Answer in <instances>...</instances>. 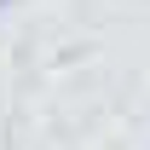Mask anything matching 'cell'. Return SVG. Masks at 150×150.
<instances>
[{
	"mask_svg": "<svg viewBox=\"0 0 150 150\" xmlns=\"http://www.w3.org/2000/svg\"><path fill=\"white\" fill-rule=\"evenodd\" d=\"M0 6H18V0H0Z\"/></svg>",
	"mask_w": 150,
	"mask_h": 150,
	"instance_id": "cell-1",
	"label": "cell"
}]
</instances>
